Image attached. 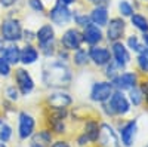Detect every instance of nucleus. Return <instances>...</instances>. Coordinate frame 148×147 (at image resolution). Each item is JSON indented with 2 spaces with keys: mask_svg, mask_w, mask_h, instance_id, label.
Returning a JSON list of instances; mask_svg holds the SVG:
<instances>
[{
  "mask_svg": "<svg viewBox=\"0 0 148 147\" xmlns=\"http://www.w3.org/2000/svg\"><path fill=\"white\" fill-rule=\"evenodd\" d=\"M73 82V71L68 63H62L59 59H49L42 67V83L52 89L68 88Z\"/></svg>",
  "mask_w": 148,
  "mask_h": 147,
  "instance_id": "obj_1",
  "label": "nucleus"
},
{
  "mask_svg": "<svg viewBox=\"0 0 148 147\" xmlns=\"http://www.w3.org/2000/svg\"><path fill=\"white\" fill-rule=\"evenodd\" d=\"M36 43L40 55L52 58L56 51V31L51 22H45L36 30Z\"/></svg>",
  "mask_w": 148,
  "mask_h": 147,
  "instance_id": "obj_2",
  "label": "nucleus"
},
{
  "mask_svg": "<svg viewBox=\"0 0 148 147\" xmlns=\"http://www.w3.org/2000/svg\"><path fill=\"white\" fill-rule=\"evenodd\" d=\"M132 106L127 100L126 92L123 91H116L110 97L107 103H102V112L107 116H126L130 113Z\"/></svg>",
  "mask_w": 148,
  "mask_h": 147,
  "instance_id": "obj_3",
  "label": "nucleus"
},
{
  "mask_svg": "<svg viewBox=\"0 0 148 147\" xmlns=\"http://www.w3.org/2000/svg\"><path fill=\"white\" fill-rule=\"evenodd\" d=\"M22 26L15 17H8L0 22V36L6 43H18L22 40Z\"/></svg>",
  "mask_w": 148,
  "mask_h": 147,
  "instance_id": "obj_4",
  "label": "nucleus"
},
{
  "mask_svg": "<svg viewBox=\"0 0 148 147\" xmlns=\"http://www.w3.org/2000/svg\"><path fill=\"white\" fill-rule=\"evenodd\" d=\"M126 30H127V22L125 18L121 17H111L105 26V40L108 43H114V42H120L125 39L126 36Z\"/></svg>",
  "mask_w": 148,
  "mask_h": 147,
  "instance_id": "obj_5",
  "label": "nucleus"
},
{
  "mask_svg": "<svg viewBox=\"0 0 148 147\" xmlns=\"http://www.w3.org/2000/svg\"><path fill=\"white\" fill-rule=\"evenodd\" d=\"M47 18L52 22V26L65 27L73 21V10L70 9V6H65L59 0H56L55 5L47 10Z\"/></svg>",
  "mask_w": 148,
  "mask_h": 147,
  "instance_id": "obj_6",
  "label": "nucleus"
},
{
  "mask_svg": "<svg viewBox=\"0 0 148 147\" xmlns=\"http://www.w3.org/2000/svg\"><path fill=\"white\" fill-rule=\"evenodd\" d=\"M12 75H14L15 86L18 88V91L22 97H27L34 91L36 82L31 76V73L25 67H16L14 71H12Z\"/></svg>",
  "mask_w": 148,
  "mask_h": 147,
  "instance_id": "obj_7",
  "label": "nucleus"
},
{
  "mask_svg": "<svg viewBox=\"0 0 148 147\" xmlns=\"http://www.w3.org/2000/svg\"><path fill=\"white\" fill-rule=\"evenodd\" d=\"M141 82V76L138 71H133V70H123L120 71L119 75L111 80L113 86L116 91H123V92H127L129 89L138 86Z\"/></svg>",
  "mask_w": 148,
  "mask_h": 147,
  "instance_id": "obj_8",
  "label": "nucleus"
},
{
  "mask_svg": "<svg viewBox=\"0 0 148 147\" xmlns=\"http://www.w3.org/2000/svg\"><path fill=\"white\" fill-rule=\"evenodd\" d=\"M114 92V86L110 80L104 79V80H96L92 83V88L89 92V98L93 103H107L110 100V97Z\"/></svg>",
  "mask_w": 148,
  "mask_h": 147,
  "instance_id": "obj_9",
  "label": "nucleus"
},
{
  "mask_svg": "<svg viewBox=\"0 0 148 147\" xmlns=\"http://www.w3.org/2000/svg\"><path fill=\"white\" fill-rule=\"evenodd\" d=\"M110 51H111V57H113V61L119 66V68L123 70H127L129 64L132 63V52L126 48L125 42L120 40V42H114V43H110Z\"/></svg>",
  "mask_w": 148,
  "mask_h": 147,
  "instance_id": "obj_10",
  "label": "nucleus"
},
{
  "mask_svg": "<svg viewBox=\"0 0 148 147\" xmlns=\"http://www.w3.org/2000/svg\"><path fill=\"white\" fill-rule=\"evenodd\" d=\"M59 43H61V48L67 49L70 52H74L80 49L83 46V34H82V30L79 27H68L65 28V31L62 33L59 39Z\"/></svg>",
  "mask_w": 148,
  "mask_h": 147,
  "instance_id": "obj_11",
  "label": "nucleus"
},
{
  "mask_svg": "<svg viewBox=\"0 0 148 147\" xmlns=\"http://www.w3.org/2000/svg\"><path fill=\"white\" fill-rule=\"evenodd\" d=\"M88 52H89V58H90V63L95 67H105L113 57H111V51L108 46L104 45H95V46H89L88 48Z\"/></svg>",
  "mask_w": 148,
  "mask_h": 147,
  "instance_id": "obj_12",
  "label": "nucleus"
},
{
  "mask_svg": "<svg viewBox=\"0 0 148 147\" xmlns=\"http://www.w3.org/2000/svg\"><path fill=\"white\" fill-rule=\"evenodd\" d=\"M36 129V119L27 112H21L18 116V135L21 140L30 138Z\"/></svg>",
  "mask_w": 148,
  "mask_h": 147,
  "instance_id": "obj_13",
  "label": "nucleus"
},
{
  "mask_svg": "<svg viewBox=\"0 0 148 147\" xmlns=\"http://www.w3.org/2000/svg\"><path fill=\"white\" fill-rule=\"evenodd\" d=\"M82 34H83V43H86L88 46L102 45V42L105 40L102 28L95 26V24H89L84 28H82Z\"/></svg>",
  "mask_w": 148,
  "mask_h": 147,
  "instance_id": "obj_14",
  "label": "nucleus"
},
{
  "mask_svg": "<svg viewBox=\"0 0 148 147\" xmlns=\"http://www.w3.org/2000/svg\"><path fill=\"white\" fill-rule=\"evenodd\" d=\"M46 103L52 108H67L73 104V98L68 92H65L62 89H55L53 92L47 95Z\"/></svg>",
  "mask_w": 148,
  "mask_h": 147,
  "instance_id": "obj_15",
  "label": "nucleus"
},
{
  "mask_svg": "<svg viewBox=\"0 0 148 147\" xmlns=\"http://www.w3.org/2000/svg\"><path fill=\"white\" fill-rule=\"evenodd\" d=\"M136 132H138V122H136V119L129 120V122H125V124L120 126V129H119L120 140H121L123 146L130 147V146L133 144V141H135Z\"/></svg>",
  "mask_w": 148,
  "mask_h": 147,
  "instance_id": "obj_16",
  "label": "nucleus"
},
{
  "mask_svg": "<svg viewBox=\"0 0 148 147\" xmlns=\"http://www.w3.org/2000/svg\"><path fill=\"white\" fill-rule=\"evenodd\" d=\"M98 140H99L102 147H120L119 137H117L116 131L113 129V126H110L108 124H101L99 137H98Z\"/></svg>",
  "mask_w": 148,
  "mask_h": 147,
  "instance_id": "obj_17",
  "label": "nucleus"
},
{
  "mask_svg": "<svg viewBox=\"0 0 148 147\" xmlns=\"http://www.w3.org/2000/svg\"><path fill=\"white\" fill-rule=\"evenodd\" d=\"M40 59V51L37 49L34 43H25L21 48V57H19V64L24 67L33 66Z\"/></svg>",
  "mask_w": 148,
  "mask_h": 147,
  "instance_id": "obj_18",
  "label": "nucleus"
},
{
  "mask_svg": "<svg viewBox=\"0 0 148 147\" xmlns=\"http://www.w3.org/2000/svg\"><path fill=\"white\" fill-rule=\"evenodd\" d=\"M89 18H90V22L95 24V26L101 27V28H105L108 19L111 18L110 17V10H108V6H104V5H98V6H93L89 12Z\"/></svg>",
  "mask_w": 148,
  "mask_h": 147,
  "instance_id": "obj_19",
  "label": "nucleus"
},
{
  "mask_svg": "<svg viewBox=\"0 0 148 147\" xmlns=\"http://www.w3.org/2000/svg\"><path fill=\"white\" fill-rule=\"evenodd\" d=\"M10 66H18L19 64V57H21V46L18 43H6L3 51L0 52Z\"/></svg>",
  "mask_w": 148,
  "mask_h": 147,
  "instance_id": "obj_20",
  "label": "nucleus"
},
{
  "mask_svg": "<svg viewBox=\"0 0 148 147\" xmlns=\"http://www.w3.org/2000/svg\"><path fill=\"white\" fill-rule=\"evenodd\" d=\"M52 144V132L51 129H42L31 135L30 147H51Z\"/></svg>",
  "mask_w": 148,
  "mask_h": 147,
  "instance_id": "obj_21",
  "label": "nucleus"
},
{
  "mask_svg": "<svg viewBox=\"0 0 148 147\" xmlns=\"http://www.w3.org/2000/svg\"><path fill=\"white\" fill-rule=\"evenodd\" d=\"M130 21V27L135 28L136 31L142 33H148V17L147 14H141V12H135V14L129 18Z\"/></svg>",
  "mask_w": 148,
  "mask_h": 147,
  "instance_id": "obj_22",
  "label": "nucleus"
},
{
  "mask_svg": "<svg viewBox=\"0 0 148 147\" xmlns=\"http://www.w3.org/2000/svg\"><path fill=\"white\" fill-rule=\"evenodd\" d=\"M125 45H126V48L129 49V51L133 52V54H141V52H145L147 51V48L144 46L141 37H139L138 34H133V33L129 34L127 37H126Z\"/></svg>",
  "mask_w": 148,
  "mask_h": 147,
  "instance_id": "obj_23",
  "label": "nucleus"
},
{
  "mask_svg": "<svg viewBox=\"0 0 148 147\" xmlns=\"http://www.w3.org/2000/svg\"><path fill=\"white\" fill-rule=\"evenodd\" d=\"M71 61L76 67H86L90 64V58H89V52L88 49L80 48L77 51H74L71 55Z\"/></svg>",
  "mask_w": 148,
  "mask_h": 147,
  "instance_id": "obj_24",
  "label": "nucleus"
},
{
  "mask_svg": "<svg viewBox=\"0 0 148 147\" xmlns=\"http://www.w3.org/2000/svg\"><path fill=\"white\" fill-rule=\"evenodd\" d=\"M99 128H101V125L98 124L96 120H88L86 125H84V132L83 134L88 137L89 141L95 143V141H98V137H99Z\"/></svg>",
  "mask_w": 148,
  "mask_h": 147,
  "instance_id": "obj_25",
  "label": "nucleus"
},
{
  "mask_svg": "<svg viewBox=\"0 0 148 147\" xmlns=\"http://www.w3.org/2000/svg\"><path fill=\"white\" fill-rule=\"evenodd\" d=\"M126 95H127V100H129L132 107H142L144 106V95H142V91L139 88V85L132 88V89H129Z\"/></svg>",
  "mask_w": 148,
  "mask_h": 147,
  "instance_id": "obj_26",
  "label": "nucleus"
},
{
  "mask_svg": "<svg viewBox=\"0 0 148 147\" xmlns=\"http://www.w3.org/2000/svg\"><path fill=\"white\" fill-rule=\"evenodd\" d=\"M135 64H136V71L139 73L141 77H148V55L147 51L136 54L135 58Z\"/></svg>",
  "mask_w": 148,
  "mask_h": 147,
  "instance_id": "obj_27",
  "label": "nucleus"
},
{
  "mask_svg": "<svg viewBox=\"0 0 148 147\" xmlns=\"http://www.w3.org/2000/svg\"><path fill=\"white\" fill-rule=\"evenodd\" d=\"M117 9H119V17L121 18H130L135 12H138L135 5L130 2V0H120L119 5H117Z\"/></svg>",
  "mask_w": 148,
  "mask_h": 147,
  "instance_id": "obj_28",
  "label": "nucleus"
},
{
  "mask_svg": "<svg viewBox=\"0 0 148 147\" xmlns=\"http://www.w3.org/2000/svg\"><path fill=\"white\" fill-rule=\"evenodd\" d=\"M73 21H74V24H76V27H79L80 30L84 28L86 26H89V24H92L90 18H89V14H86V12H83V10H79V9L73 10Z\"/></svg>",
  "mask_w": 148,
  "mask_h": 147,
  "instance_id": "obj_29",
  "label": "nucleus"
},
{
  "mask_svg": "<svg viewBox=\"0 0 148 147\" xmlns=\"http://www.w3.org/2000/svg\"><path fill=\"white\" fill-rule=\"evenodd\" d=\"M102 68H104V77H105L107 80H110V82L113 80V79H114V77L119 75V73L121 71V70L119 68V66L114 63L113 59H111L110 63H108L105 67H102Z\"/></svg>",
  "mask_w": 148,
  "mask_h": 147,
  "instance_id": "obj_30",
  "label": "nucleus"
},
{
  "mask_svg": "<svg viewBox=\"0 0 148 147\" xmlns=\"http://www.w3.org/2000/svg\"><path fill=\"white\" fill-rule=\"evenodd\" d=\"M10 138H12V126L2 122V125H0V141L5 144V143H8Z\"/></svg>",
  "mask_w": 148,
  "mask_h": 147,
  "instance_id": "obj_31",
  "label": "nucleus"
},
{
  "mask_svg": "<svg viewBox=\"0 0 148 147\" xmlns=\"http://www.w3.org/2000/svg\"><path fill=\"white\" fill-rule=\"evenodd\" d=\"M5 95H6V98L9 101H18L19 97H21V94H19V91H18V88L15 86V85H9V86H6Z\"/></svg>",
  "mask_w": 148,
  "mask_h": 147,
  "instance_id": "obj_32",
  "label": "nucleus"
},
{
  "mask_svg": "<svg viewBox=\"0 0 148 147\" xmlns=\"http://www.w3.org/2000/svg\"><path fill=\"white\" fill-rule=\"evenodd\" d=\"M12 75V66L0 55V77H9Z\"/></svg>",
  "mask_w": 148,
  "mask_h": 147,
  "instance_id": "obj_33",
  "label": "nucleus"
},
{
  "mask_svg": "<svg viewBox=\"0 0 148 147\" xmlns=\"http://www.w3.org/2000/svg\"><path fill=\"white\" fill-rule=\"evenodd\" d=\"M28 3V8L34 12H37V14H43V12L46 10V6L43 3V0H27Z\"/></svg>",
  "mask_w": 148,
  "mask_h": 147,
  "instance_id": "obj_34",
  "label": "nucleus"
},
{
  "mask_svg": "<svg viewBox=\"0 0 148 147\" xmlns=\"http://www.w3.org/2000/svg\"><path fill=\"white\" fill-rule=\"evenodd\" d=\"M139 88H141L142 95H144V106L148 107V77H141Z\"/></svg>",
  "mask_w": 148,
  "mask_h": 147,
  "instance_id": "obj_35",
  "label": "nucleus"
},
{
  "mask_svg": "<svg viewBox=\"0 0 148 147\" xmlns=\"http://www.w3.org/2000/svg\"><path fill=\"white\" fill-rule=\"evenodd\" d=\"M22 40L25 43H34L36 42V31H33L30 28L24 30L22 31Z\"/></svg>",
  "mask_w": 148,
  "mask_h": 147,
  "instance_id": "obj_36",
  "label": "nucleus"
},
{
  "mask_svg": "<svg viewBox=\"0 0 148 147\" xmlns=\"http://www.w3.org/2000/svg\"><path fill=\"white\" fill-rule=\"evenodd\" d=\"M18 3V0H0V6L5 8V9H9L12 6H15Z\"/></svg>",
  "mask_w": 148,
  "mask_h": 147,
  "instance_id": "obj_37",
  "label": "nucleus"
},
{
  "mask_svg": "<svg viewBox=\"0 0 148 147\" xmlns=\"http://www.w3.org/2000/svg\"><path fill=\"white\" fill-rule=\"evenodd\" d=\"M88 3H90L92 6H98V5L108 6V5L111 3V0H88Z\"/></svg>",
  "mask_w": 148,
  "mask_h": 147,
  "instance_id": "obj_38",
  "label": "nucleus"
},
{
  "mask_svg": "<svg viewBox=\"0 0 148 147\" xmlns=\"http://www.w3.org/2000/svg\"><path fill=\"white\" fill-rule=\"evenodd\" d=\"M51 147H70V144L67 141H64V140H58V141L52 143Z\"/></svg>",
  "mask_w": 148,
  "mask_h": 147,
  "instance_id": "obj_39",
  "label": "nucleus"
},
{
  "mask_svg": "<svg viewBox=\"0 0 148 147\" xmlns=\"http://www.w3.org/2000/svg\"><path fill=\"white\" fill-rule=\"evenodd\" d=\"M77 143H79V146H84V144L89 143V140H88V137H86L84 134H82V135L77 138Z\"/></svg>",
  "mask_w": 148,
  "mask_h": 147,
  "instance_id": "obj_40",
  "label": "nucleus"
},
{
  "mask_svg": "<svg viewBox=\"0 0 148 147\" xmlns=\"http://www.w3.org/2000/svg\"><path fill=\"white\" fill-rule=\"evenodd\" d=\"M139 37H141V40H142V43H144V46L148 49V33H142L141 36H139Z\"/></svg>",
  "mask_w": 148,
  "mask_h": 147,
  "instance_id": "obj_41",
  "label": "nucleus"
},
{
  "mask_svg": "<svg viewBox=\"0 0 148 147\" xmlns=\"http://www.w3.org/2000/svg\"><path fill=\"white\" fill-rule=\"evenodd\" d=\"M62 5H65V6H73V5H76L77 3V0H59Z\"/></svg>",
  "mask_w": 148,
  "mask_h": 147,
  "instance_id": "obj_42",
  "label": "nucleus"
},
{
  "mask_svg": "<svg viewBox=\"0 0 148 147\" xmlns=\"http://www.w3.org/2000/svg\"><path fill=\"white\" fill-rule=\"evenodd\" d=\"M6 46V42L3 40V37H2V36H0V52H2L3 51V48Z\"/></svg>",
  "mask_w": 148,
  "mask_h": 147,
  "instance_id": "obj_43",
  "label": "nucleus"
},
{
  "mask_svg": "<svg viewBox=\"0 0 148 147\" xmlns=\"http://www.w3.org/2000/svg\"><path fill=\"white\" fill-rule=\"evenodd\" d=\"M141 3H148V0H139Z\"/></svg>",
  "mask_w": 148,
  "mask_h": 147,
  "instance_id": "obj_44",
  "label": "nucleus"
},
{
  "mask_svg": "<svg viewBox=\"0 0 148 147\" xmlns=\"http://www.w3.org/2000/svg\"><path fill=\"white\" fill-rule=\"evenodd\" d=\"M0 147H6V146H5V144H3V143H2V144H0Z\"/></svg>",
  "mask_w": 148,
  "mask_h": 147,
  "instance_id": "obj_45",
  "label": "nucleus"
},
{
  "mask_svg": "<svg viewBox=\"0 0 148 147\" xmlns=\"http://www.w3.org/2000/svg\"><path fill=\"white\" fill-rule=\"evenodd\" d=\"M0 125H2V119H0Z\"/></svg>",
  "mask_w": 148,
  "mask_h": 147,
  "instance_id": "obj_46",
  "label": "nucleus"
},
{
  "mask_svg": "<svg viewBox=\"0 0 148 147\" xmlns=\"http://www.w3.org/2000/svg\"><path fill=\"white\" fill-rule=\"evenodd\" d=\"M147 10H148V5H147ZM147 17H148V15H147Z\"/></svg>",
  "mask_w": 148,
  "mask_h": 147,
  "instance_id": "obj_47",
  "label": "nucleus"
},
{
  "mask_svg": "<svg viewBox=\"0 0 148 147\" xmlns=\"http://www.w3.org/2000/svg\"><path fill=\"white\" fill-rule=\"evenodd\" d=\"M147 55H148V49H147Z\"/></svg>",
  "mask_w": 148,
  "mask_h": 147,
  "instance_id": "obj_48",
  "label": "nucleus"
},
{
  "mask_svg": "<svg viewBox=\"0 0 148 147\" xmlns=\"http://www.w3.org/2000/svg\"><path fill=\"white\" fill-rule=\"evenodd\" d=\"M147 147H148V146H147Z\"/></svg>",
  "mask_w": 148,
  "mask_h": 147,
  "instance_id": "obj_49",
  "label": "nucleus"
}]
</instances>
